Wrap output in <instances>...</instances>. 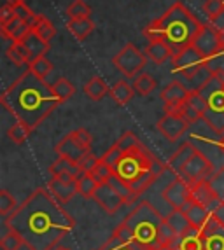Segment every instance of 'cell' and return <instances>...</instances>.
<instances>
[{
	"label": "cell",
	"instance_id": "cell-1",
	"mask_svg": "<svg viewBox=\"0 0 224 250\" xmlns=\"http://www.w3.org/2000/svg\"><path fill=\"white\" fill-rule=\"evenodd\" d=\"M74 224V217L67 213L47 188L35 189L5 219V226L18 231L30 250H54Z\"/></svg>",
	"mask_w": 224,
	"mask_h": 250
},
{
	"label": "cell",
	"instance_id": "cell-2",
	"mask_svg": "<svg viewBox=\"0 0 224 250\" xmlns=\"http://www.w3.org/2000/svg\"><path fill=\"white\" fill-rule=\"evenodd\" d=\"M0 104L16 117V121L35 129L62 102L54 95L51 84L26 70L7 89H4L0 95Z\"/></svg>",
	"mask_w": 224,
	"mask_h": 250
},
{
	"label": "cell",
	"instance_id": "cell-3",
	"mask_svg": "<svg viewBox=\"0 0 224 250\" xmlns=\"http://www.w3.org/2000/svg\"><path fill=\"white\" fill-rule=\"evenodd\" d=\"M202 23L193 16V13L182 2H175L172 7H168L158 20L144 28V35L149 41H163L172 49L177 51L191 46L196 35L202 30Z\"/></svg>",
	"mask_w": 224,
	"mask_h": 250
},
{
	"label": "cell",
	"instance_id": "cell-4",
	"mask_svg": "<svg viewBox=\"0 0 224 250\" xmlns=\"http://www.w3.org/2000/svg\"><path fill=\"white\" fill-rule=\"evenodd\" d=\"M165 170L166 165L158 163L144 144L125 150L119 161L114 165V173L128 184L135 196H140Z\"/></svg>",
	"mask_w": 224,
	"mask_h": 250
},
{
	"label": "cell",
	"instance_id": "cell-5",
	"mask_svg": "<svg viewBox=\"0 0 224 250\" xmlns=\"http://www.w3.org/2000/svg\"><path fill=\"white\" fill-rule=\"evenodd\" d=\"M165 217L154 208L149 201H142L135 208L130 212L126 217L125 224L132 228L133 234H135V242L145 247H154L159 249L158 245V229L163 224Z\"/></svg>",
	"mask_w": 224,
	"mask_h": 250
},
{
	"label": "cell",
	"instance_id": "cell-6",
	"mask_svg": "<svg viewBox=\"0 0 224 250\" xmlns=\"http://www.w3.org/2000/svg\"><path fill=\"white\" fill-rule=\"evenodd\" d=\"M91 144H93L91 133H90L86 128H79V129L70 131L68 135H65V137L56 144L54 150H56L58 158H67L79 165V163L91 152Z\"/></svg>",
	"mask_w": 224,
	"mask_h": 250
},
{
	"label": "cell",
	"instance_id": "cell-7",
	"mask_svg": "<svg viewBox=\"0 0 224 250\" xmlns=\"http://www.w3.org/2000/svg\"><path fill=\"white\" fill-rule=\"evenodd\" d=\"M145 63H147V56L142 53L135 44L128 42L119 53L112 58V65L119 70L121 75H125L126 79H135L138 74H142Z\"/></svg>",
	"mask_w": 224,
	"mask_h": 250
},
{
	"label": "cell",
	"instance_id": "cell-8",
	"mask_svg": "<svg viewBox=\"0 0 224 250\" xmlns=\"http://www.w3.org/2000/svg\"><path fill=\"white\" fill-rule=\"evenodd\" d=\"M172 63H174V72L179 75L186 77L187 81L195 77L200 70H203L207 67V58L203 54L200 53L195 46H187L184 49L177 51L172 58Z\"/></svg>",
	"mask_w": 224,
	"mask_h": 250
},
{
	"label": "cell",
	"instance_id": "cell-9",
	"mask_svg": "<svg viewBox=\"0 0 224 250\" xmlns=\"http://www.w3.org/2000/svg\"><path fill=\"white\" fill-rule=\"evenodd\" d=\"M163 200L170 205L172 210H187L193 203V188L184 177H175L165 189H163Z\"/></svg>",
	"mask_w": 224,
	"mask_h": 250
},
{
	"label": "cell",
	"instance_id": "cell-10",
	"mask_svg": "<svg viewBox=\"0 0 224 250\" xmlns=\"http://www.w3.org/2000/svg\"><path fill=\"white\" fill-rule=\"evenodd\" d=\"M193 46L203 54L205 58L210 60L216 54H219L221 51H224V41L219 32L212 26V23H207V25L202 26L200 34L196 35L195 42H193Z\"/></svg>",
	"mask_w": 224,
	"mask_h": 250
},
{
	"label": "cell",
	"instance_id": "cell-11",
	"mask_svg": "<svg viewBox=\"0 0 224 250\" xmlns=\"http://www.w3.org/2000/svg\"><path fill=\"white\" fill-rule=\"evenodd\" d=\"M214 171L216 170H214V165H212L210 159L205 154H202L200 150H196L195 154H193V158L182 168L180 175L177 177H184L189 184H195V182H202V180H208Z\"/></svg>",
	"mask_w": 224,
	"mask_h": 250
},
{
	"label": "cell",
	"instance_id": "cell-12",
	"mask_svg": "<svg viewBox=\"0 0 224 250\" xmlns=\"http://www.w3.org/2000/svg\"><path fill=\"white\" fill-rule=\"evenodd\" d=\"M189 125H191V123L187 121V119H184L179 112H166L165 116L156 123V129H158L166 140L177 142L179 138L187 131Z\"/></svg>",
	"mask_w": 224,
	"mask_h": 250
},
{
	"label": "cell",
	"instance_id": "cell-13",
	"mask_svg": "<svg viewBox=\"0 0 224 250\" xmlns=\"http://www.w3.org/2000/svg\"><path fill=\"white\" fill-rule=\"evenodd\" d=\"M189 91L182 83L179 81H172L161 89L159 93V98H161L163 105H165V112H179L180 107L184 105V102L187 100Z\"/></svg>",
	"mask_w": 224,
	"mask_h": 250
},
{
	"label": "cell",
	"instance_id": "cell-14",
	"mask_svg": "<svg viewBox=\"0 0 224 250\" xmlns=\"http://www.w3.org/2000/svg\"><path fill=\"white\" fill-rule=\"evenodd\" d=\"M93 200L96 201L100 208L105 210L107 213H116L123 205H126L125 198L121 196L109 182L98 184V188H96L95 194H93Z\"/></svg>",
	"mask_w": 224,
	"mask_h": 250
},
{
	"label": "cell",
	"instance_id": "cell-15",
	"mask_svg": "<svg viewBox=\"0 0 224 250\" xmlns=\"http://www.w3.org/2000/svg\"><path fill=\"white\" fill-rule=\"evenodd\" d=\"M205 240V250H224V226L214 213L200 229Z\"/></svg>",
	"mask_w": 224,
	"mask_h": 250
},
{
	"label": "cell",
	"instance_id": "cell-16",
	"mask_svg": "<svg viewBox=\"0 0 224 250\" xmlns=\"http://www.w3.org/2000/svg\"><path fill=\"white\" fill-rule=\"evenodd\" d=\"M207 108H208L207 100H205L196 89H191L187 100L184 102V105L180 107V110H179V114H180L184 119H187L189 123H196V121H200V119H203V114Z\"/></svg>",
	"mask_w": 224,
	"mask_h": 250
},
{
	"label": "cell",
	"instance_id": "cell-17",
	"mask_svg": "<svg viewBox=\"0 0 224 250\" xmlns=\"http://www.w3.org/2000/svg\"><path fill=\"white\" fill-rule=\"evenodd\" d=\"M47 191L62 205L68 203L75 194H79V191H77V180L54 179V177H51V180L47 182Z\"/></svg>",
	"mask_w": 224,
	"mask_h": 250
},
{
	"label": "cell",
	"instance_id": "cell-18",
	"mask_svg": "<svg viewBox=\"0 0 224 250\" xmlns=\"http://www.w3.org/2000/svg\"><path fill=\"white\" fill-rule=\"evenodd\" d=\"M191 188H193V200H195L196 203L207 207L212 213L216 212V210L219 208V205L223 203V201L217 198L216 192H214V189L210 188L208 180L195 182V184H191Z\"/></svg>",
	"mask_w": 224,
	"mask_h": 250
},
{
	"label": "cell",
	"instance_id": "cell-19",
	"mask_svg": "<svg viewBox=\"0 0 224 250\" xmlns=\"http://www.w3.org/2000/svg\"><path fill=\"white\" fill-rule=\"evenodd\" d=\"M49 173H51V177H54V179L77 180L81 173H83V170H81V167L77 165V163L70 161V159H67V158H58L49 167Z\"/></svg>",
	"mask_w": 224,
	"mask_h": 250
},
{
	"label": "cell",
	"instance_id": "cell-20",
	"mask_svg": "<svg viewBox=\"0 0 224 250\" xmlns=\"http://www.w3.org/2000/svg\"><path fill=\"white\" fill-rule=\"evenodd\" d=\"M196 150L198 149H196L191 142H184L182 146L179 147L174 154L170 156V159H168V163H166V168H168L170 171H174L175 175H180L182 168L186 167V163L193 158V154H195Z\"/></svg>",
	"mask_w": 224,
	"mask_h": 250
},
{
	"label": "cell",
	"instance_id": "cell-21",
	"mask_svg": "<svg viewBox=\"0 0 224 250\" xmlns=\"http://www.w3.org/2000/svg\"><path fill=\"white\" fill-rule=\"evenodd\" d=\"M174 54L175 51L166 42L158 41V39L156 41H149V44L145 47V56L153 63H156V65H163L165 62L174 58Z\"/></svg>",
	"mask_w": 224,
	"mask_h": 250
},
{
	"label": "cell",
	"instance_id": "cell-22",
	"mask_svg": "<svg viewBox=\"0 0 224 250\" xmlns=\"http://www.w3.org/2000/svg\"><path fill=\"white\" fill-rule=\"evenodd\" d=\"M0 32H2V37L9 42H21L25 41L26 35L32 32L30 25H26L25 21H21L20 18H14L13 21H9L7 25L0 26Z\"/></svg>",
	"mask_w": 224,
	"mask_h": 250
},
{
	"label": "cell",
	"instance_id": "cell-23",
	"mask_svg": "<svg viewBox=\"0 0 224 250\" xmlns=\"http://www.w3.org/2000/svg\"><path fill=\"white\" fill-rule=\"evenodd\" d=\"M5 54H7V58L11 60L14 65H18V67L30 65V63L33 62L32 53H30V49L25 46V42L23 41L21 42H11V46L7 47Z\"/></svg>",
	"mask_w": 224,
	"mask_h": 250
},
{
	"label": "cell",
	"instance_id": "cell-24",
	"mask_svg": "<svg viewBox=\"0 0 224 250\" xmlns=\"http://www.w3.org/2000/svg\"><path fill=\"white\" fill-rule=\"evenodd\" d=\"M187 215V219H189V222H191L193 229L200 231L202 228L205 226V222L210 219L212 212L207 208V207H203V205L196 203V201H193L189 207H187V210H184Z\"/></svg>",
	"mask_w": 224,
	"mask_h": 250
},
{
	"label": "cell",
	"instance_id": "cell-25",
	"mask_svg": "<svg viewBox=\"0 0 224 250\" xmlns=\"http://www.w3.org/2000/svg\"><path fill=\"white\" fill-rule=\"evenodd\" d=\"M165 219H166V222L175 229V233L179 234V238L186 236L187 233H191L193 231V226H191V222H189V219H187L184 210H172Z\"/></svg>",
	"mask_w": 224,
	"mask_h": 250
},
{
	"label": "cell",
	"instance_id": "cell-26",
	"mask_svg": "<svg viewBox=\"0 0 224 250\" xmlns=\"http://www.w3.org/2000/svg\"><path fill=\"white\" fill-rule=\"evenodd\" d=\"M174 250H205V240L202 233L193 229L191 233H187L186 236H180L177 242L172 245Z\"/></svg>",
	"mask_w": 224,
	"mask_h": 250
},
{
	"label": "cell",
	"instance_id": "cell-27",
	"mask_svg": "<svg viewBox=\"0 0 224 250\" xmlns=\"http://www.w3.org/2000/svg\"><path fill=\"white\" fill-rule=\"evenodd\" d=\"M83 91H84V95L90 98V100L98 102V100H102V98H104L107 93H111V89H109L107 83H105L102 77L95 75V77H91V79L84 84Z\"/></svg>",
	"mask_w": 224,
	"mask_h": 250
},
{
	"label": "cell",
	"instance_id": "cell-28",
	"mask_svg": "<svg viewBox=\"0 0 224 250\" xmlns=\"http://www.w3.org/2000/svg\"><path fill=\"white\" fill-rule=\"evenodd\" d=\"M67 28L74 35L77 41H84L91 35V32L95 30V23H93L90 18H84V20H68L67 23Z\"/></svg>",
	"mask_w": 224,
	"mask_h": 250
},
{
	"label": "cell",
	"instance_id": "cell-29",
	"mask_svg": "<svg viewBox=\"0 0 224 250\" xmlns=\"http://www.w3.org/2000/svg\"><path fill=\"white\" fill-rule=\"evenodd\" d=\"M135 88H133L132 84H128L126 81H119L112 86L111 89V96L112 100L116 102L117 105H126L128 102H132L133 95H135Z\"/></svg>",
	"mask_w": 224,
	"mask_h": 250
},
{
	"label": "cell",
	"instance_id": "cell-30",
	"mask_svg": "<svg viewBox=\"0 0 224 250\" xmlns=\"http://www.w3.org/2000/svg\"><path fill=\"white\" fill-rule=\"evenodd\" d=\"M32 131H33V129L30 128L28 125H25V123H21V121H16V123H13V125L9 126L7 137L13 144L21 146V144H25L26 140H28V137H30V133H32Z\"/></svg>",
	"mask_w": 224,
	"mask_h": 250
},
{
	"label": "cell",
	"instance_id": "cell-31",
	"mask_svg": "<svg viewBox=\"0 0 224 250\" xmlns=\"http://www.w3.org/2000/svg\"><path fill=\"white\" fill-rule=\"evenodd\" d=\"M23 42H25V46L30 49L33 60L39 58V56H46V53L49 51V42L42 41V39L39 37L37 34H33V32H30Z\"/></svg>",
	"mask_w": 224,
	"mask_h": 250
},
{
	"label": "cell",
	"instance_id": "cell-32",
	"mask_svg": "<svg viewBox=\"0 0 224 250\" xmlns=\"http://www.w3.org/2000/svg\"><path fill=\"white\" fill-rule=\"evenodd\" d=\"M98 184L100 182L91 175V171H83L77 179V191L83 198H93Z\"/></svg>",
	"mask_w": 224,
	"mask_h": 250
},
{
	"label": "cell",
	"instance_id": "cell-33",
	"mask_svg": "<svg viewBox=\"0 0 224 250\" xmlns=\"http://www.w3.org/2000/svg\"><path fill=\"white\" fill-rule=\"evenodd\" d=\"M156 86H158L156 79H154L151 74H147V72L138 74L137 77H135V81H133V88H135V91L140 96H149L151 93L156 89Z\"/></svg>",
	"mask_w": 224,
	"mask_h": 250
},
{
	"label": "cell",
	"instance_id": "cell-34",
	"mask_svg": "<svg viewBox=\"0 0 224 250\" xmlns=\"http://www.w3.org/2000/svg\"><path fill=\"white\" fill-rule=\"evenodd\" d=\"M32 32H33V34H37L42 41H46V42H49L51 39L56 35V28H54V25L51 23L49 20H47L46 16H42V14H39L37 21L33 23Z\"/></svg>",
	"mask_w": 224,
	"mask_h": 250
},
{
	"label": "cell",
	"instance_id": "cell-35",
	"mask_svg": "<svg viewBox=\"0 0 224 250\" xmlns=\"http://www.w3.org/2000/svg\"><path fill=\"white\" fill-rule=\"evenodd\" d=\"M203 121L210 126L217 135L224 137V112L223 110H214L208 107L203 114Z\"/></svg>",
	"mask_w": 224,
	"mask_h": 250
},
{
	"label": "cell",
	"instance_id": "cell-36",
	"mask_svg": "<svg viewBox=\"0 0 224 250\" xmlns=\"http://www.w3.org/2000/svg\"><path fill=\"white\" fill-rule=\"evenodd\" d=\"M51 88H53L54 95L60 98V102L70 100L75 93V86L68 79H65V77H60V79L54 81V83L51 84Z\"/></svg>",
	"mask_w": 224,
	"mask_h": 250
},
{
	"label": "cell",
	"instance_id": "cell-37",
	"mask_svg": "<svg viewBox=\"0 0 224 250\" xmlns=\"http://www.w3.org/2000/svg\"><path fill=\"white\" fill-rule=\"evenodd\" d=\"M179 240V234L175 233V229L172 228L168 222H166V219L163 221V224L159 226L158 229V245L159 249H166V247H172L175 242Z\"/></svg>",
	"mask_w": 224,
	"mask_h": 250
},
{
	"label": "cell",
	"instance_id": "cell-38",
	"mask_svg": "<svg viewBox=\"0 0 224 250\" xmlns=\"http://www.w3.org/2000/svg\"><path fill=\"white\" fill-rule=\"evenodd\" d=\"M28 70L32 72V74L37 75L39 79L46 81L47 77H49L51 72H53V63H51L46 56H39V58H35L28 65Z\"/></svg>",
	"mask_w": 224,
	"mask_h": 250
},
{
	"label": "cell",
	"instance_id": "cell-39",
	"mask_svg": "<svg viewBox=\"0 0 224 250\" xmlns=\"http://www.w3.org/2000/svg\"><path fill=\"white\" fill-rule=\"evenodd\" d=\"M23 245H25L23 236L11 228H7V233L0 238V249L2 250H20Z\"/></svg>",
	"mask_w": 224,
	"mask_h": 250
},
{
	"label": "cell",
	"instance_id": "cell-40",
	"mask_svg": "<svg viewBox=\"0 0 224 250\" xmlns=\"http://www.w3.org/2000/svg\"><path fill=\"white\" fill-rule=\"evenodd\" d=\"M223 88H224V81H221L216 74H212L210 77H208V79L205 81V83L202 84L198 89H196V91L203 96L205 100H208V98H210L214 93L219 91V89H223Z\"/></svg>",
	"mask_w": 224,
	"mask_h": 250
},
{
	"label": "cell",
	"instance_id": "cell-41",
	"mask_svg": "<svg viewBox=\"0 0 224 250\" xmlns=\"http://www.w3.org/2000/svg\"><path fill=\"white\" fill-rule=\"evenodd\" d=\"M91 14V9L90 5L84 2V0H74L68 7H67V16L68 20H84V18H90Z\"/></svg>",
	"mask_w": 224,
	"mask_h": 250
},
{
	"label": "cell",
	"instance_id": "cell-42",
	"mask_svg": "<svg viewBox=\"0 0 224 250\" xmlns=\"http://www.w3.org/2000/svg\"><path fill=\"white\" fill-rule=\"evenodd\" d=\"M16 208H18L16 198H14L9 191L2 189V191H0V215L4 217V219H7Z\"/></svg>",
	"mask_w": 224,
	"mask_h": 250
},
{
	"label": "cell",
	"instance_id": "cell-43",
	"mask_svg": "<svg viewBox=\"0 0 224 250\" xmlns=\"http://www.w3.org/2000/svg\"><path fill=\"white\" fill-rule=\"evenodd\" d=\"M91 175L95 177L98 182H107V180L114 175V167H111L109 163H105L104 159L100 158L98 163L91 168Z\"/></svg>",
	"mask_w": 224,
	"mask_h": 250
},
{
	"label": "cell",
	"instance_id": "cell-44",
	"mask_svg": "<svg viewBox=\"0 0 224 250\" xmlns=\"http://www.w3.org/2000/svg\"><path fill=\"white\" fill-rule=\"evenodd\" d=\"M208 184H210V188L217 194V198L221 201H224V167H221L219 170L212 173V177L208 179Z\"/></svg>",
	"mask_w": 224,
	"mask_h": 250
},
{
	"label": "cell",
	"instance_id": "cell-45",
	"mask_svg": "<svg viewBox=\"0 0 224 250\" xmlns=\"http://www.w3.org/2000/svg\"><path fill=\"white\" fill-rule=\"evenodd\" d=\"M224 11V0H205L203 13L208 18V21H214Z\"/></svg>",
	"mask_w": 224,
	"mask_h": 250
},
{
	"label": "cell",
	"instance_id": "cell-46",
	"mask_svg": "<svg viewBox=\"0 0 224 250\" xmlns=\"http://www.w3.org/2000/svg\"><path fill=\"white\" fill-rule=\"evenodd\" d=\"M14 11H16V18H20L21 21H25L26 25H30V28H32L33 23H35L39 18V14L33 13L26 4H16L14 5Z\"/></svg>",
	"mask_w": 224,
	"mask_h": 250
},
{
	"label": "cell",
	"instance_id": "cell-47",
	"mask_svg": "<svg viewBox=\"0 0 224 250\" xmlns=\"http://www.w3.org/2000/svg\"><path fill=\"white\" fill-rule=\"evenodd\" d=\"M14 18H16L14 5L9 4V2H2V7H0V26L7 25L9 21H13Z\"/></svg>",
	"mask_w": 224,
	"mask_h": 250
},
{
	"label": "cell",
	"instance_id": "cell-48",
	"mask_svg": "<svg viewBox=\"0 0 224 250\" xmlns=\"http://www.w3.org/2000/svg\"><path fill=\"white\" fill-rule=\"evenodd\" d=\"M207 104H208V107L214 108V110H223L224 112V88L214 93L207 100Z\"/></svg>",
	"mask_w": 224,
	"mask_h": 250
},
{
	"label": "cell",
	"instance_id": "cell-49",
	"mask_svg": "<svg viewBox=\"0 0 224 250\" xmlns=\"http://www.w3.org/2000/svg\"><path fill=\"white\" fill-rule=\"evenodd\" d=\"M98 159L100 158H96V156H93L91 152H90V154H88L86 158H84L83 161L79 163L81 170H83V171H91V168L95 167L96 163H98Z\"/></svg>",
	"mask_w": 224,
	"mask_h": 250
},
{
	"label": "cell",
	"instance_id": "cell-50",
	"mask_svg": "<svg viewBox=\"0 0 224 250\" xmlns=\"http://www.w3.org/2000/svg\"><path fill=\"white\" fill-rule=\"evenodd\" d=\"M208 23H212V26L217 30L221 34V37H223V41H224V11L219 14V16L216 18L214 21H208Z\"/></svg>",
	"mask_w": 224,
	"mask_h": 250
},
{
	"label": "cell",
	"instance_id": "cell-51",
	"mask_svg": "<svg viewBox=\"0 0 224 250\" xmlns=\"http://www.w3.org/2000/svg\"><path fill=\"white\" fill-rule=\"evenodd\" d=\"M214 215H216L217 219L221 221V224L224 226V203H221V205H219V208H217L216 212H214Z\"/></svg>",
	"mask_w": 224,
	"mask_h": 250
},
{
	"label": "cell",
	"instance_id": "cell-52",
	"mask_svg": "<svg viewBox=\"0 0 224 250\" xmlns=\"http://www.w3.org/2000/svg\"><path fill=\"white\" fill-rule=\"evenodd\" d=\"M2 2H9V4H13V5H16V4H26V0H2Z\"/></svg>",
	"mask_w": 224,
	"mask_h": 250
},
{
	"label": "cell",
	"instance_id": "cell-53",
	"mask_svg": "<svg viewBox=\"0 0 224 250\" xmlns=\"http://www.w3.org/2000/svg\"><path fill=\"white\" fill-rule=\"evenodd\" d=\"M219 149H221V152L224 154V137H221V140H219Z\"/></svg>",
	"mask_w": 224,
	"mask_h": 250
},
{
	"label": "cell",
	"instance_id": "cell-54",
	"mask_svg": "<svg viewBox=\"0 0 224 250\" xmlns=\"http://www.w3.org/2000/svg\"><path fill=\"white\" fill-rule=\"evenodd\" d=\"M58 250H68V249H58Z\"/></svg>",
	"mask_w": 224,
	"mask_h": 250
}]
</instances>
